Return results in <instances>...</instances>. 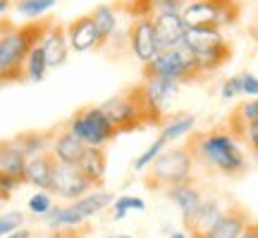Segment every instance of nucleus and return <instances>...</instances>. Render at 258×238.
Returning <instances> with one entry per match:
<instances>
[{"label":"nucleus","mask_w":258,"mask_h":238,"mask_svg":"<svg viewBox=\"0 0 258 238\" xmlns=\"http://www.w3.org/2000/svg\"><path fill=\"white\" fill-rule=\"evenodd\" d=\"M194 157V165L206 172H218L225 176H237L246 169V155L239 141L225 129V124L208 131H194L184 141Z\"/></svg>","instance_id":"f257e3e1"},{"label":"nucleus","mask_w":258,"mask_h":238,"mask_svg":"<svg viewBox=\"0 0 258 238\" xmlns=\"http://www.w3.org/2000/svg\"><path fill=\"white\" fill-rule=\"evenodd\" d=\"M50 24L53 19H31L22 27H15L12 22H0V86L27 81V57L43 41Z\"/></svg>","instance_id":"f03ea898"},{"label":"nucleus","mask_w":258,"mask_h":238,"mask_svg":"<svg viewBox=\"0 0 258 238\" xmlns=\"http://www.w3.org/2000/svg\"><path fill=\"white\" fill-rule=\"evenodd\" d=\"M101 110L108 114V119L115 124L120 134L139 131L146 127H163V119H165L148 102L144 83L129 86L124 93L108 98L105 102H101Z\"/></svg>","instance_id":"7ed1b4c3"},{"label":"nucleus","mask_w":258,"mask_h":238,"mask_svg":"<svg viewBox=\"0 0 258 238\" xmlns=\"http://www.w3.org/2000/svg\"><path fill=\"white\" fill-rule=\"evenodd\" d=\"M196 165L186 146H177L170 150H163L160 155L148 165V172L144 176V186L151 193H165L177 183H184L194 179Z\"/></svg>","instance_id":"20e7f679"},{"label":"nucleus","mask_w":258,"mask_h":238,"mask_svg":"<svg viewBox=\"0 0 258 238\" xmlns=\"http://www.w3.org/2000/svg\"><path fill=\"white\" fill-rule=\"evenodd\" d=\"M179 46L191 53L194 60L203 69V74L218 72L220 67H225L232 60V46L220 34V29L186 27L184 38H182Z\"/></svg>","instance_id":"39448f33"},{"label":"nucleus","mask_w":258,"mask_h":238,"mask_svg":"<svg viewBox=\"0 0 258 238\" xmlns=\"http://www.w3.org/2000/svg\"><path fill=\"white\" fill-rule=\"evenodd\" d=\"M141 74H144V79L160 76V79H172L177 83H194L206 76L199 62L194 60V55L182 46L160 50L151 62H144Z\"/></svg>","instance_id":"423d86ee"},{"label":"nucleus","mask_w":258,"mask_h":238,"mask_svg":"<svg viewBox=\"0 0 258 238\" xmlns=\"http://www.w3.org/2000/svg\"><path fill=\"white\" fill-rule=\"evenodd\" d=\"M67 129L89 148H105L120 136L108 114L101 110V105H84L67 119Z\"/></svg>","instance_id":"0eeeda50"},{"label":"nucleus","mask_w":258,"mask_h":238,"mask_svg":"<svg viewBox=\"0 0 258 238\" xmlns=\"http://www.w3.org/2000/svg\"><path fill=\"white\" fill-rule=\"evenodd\" d=\"M179 15L186 27L220 29L237 22L239 8L237 0H189Z\"/></svg>","instance_id":"6e6552de"},{"label":"nucleus","mask_w":258,"mask_h":238,"mask_svg":"<svg viewBox=\"0 0 258 238\" xmlns=\"http://www.w3.org/2000/svg\"><path fill=\"white\" fill-rule=\"evenodd\" d=\"M89 191H93L91 181L82 174V169L74 165H60L57 162L55 176H53V186H50V195H57L62 200H77L86 195Z\"/></svg>","instance_id":"1a4fd4ad"},{"label":"nucleus","mask_w":258,"mask_h":238,"mask_svg":"<svg viewBox=\"0 0 258 238\" xmlns=\"http://www.w3.org/2000/svg\"><path fill=\"white\" fill-rule=\"evenodd\" d=\"M129 48L139 62H151L153 57L160 53L156 41V31H153V17H139L132 19V24L127 29Z\"/></svg>","instance_id":"9d476101"},{"label":"nucleus","mask_w":258,"mask_h":238,"mask_svg":"<svg viewBox=\"0 0 258 238\" xmlns=\"http://www.w3.org/2000/svg\"><path fill=\"white\" fill-rule=\"evenodd\" d=\"M249 221H251L249 210L241 207L239 202H232V205H227L222 210V214L215 219V224L201 238H239Z\"/></svg>","instance_id":"9b49d317"},{"label":"nucleus","mask_w":258,"mask_h":238,"mask_svg":"<svg viewBox=\"0 0 258 238\" xmlns=\"http://www.w3.org/2000/svg\"><path fill=\"white\" fill-rule=\"evenodd\" d=\"M165 195H167V200L179 210L182 224H186V221L191 219L194 214H196V210L201 207L203 198H206L201 191V186H199V181H196V176L189 179V181H184V183H177L172 188H167Z\"/></svg>","instance_id":"f8f14e48"},{"label":"nucleus","mask_w":258,"mask_h":238,"mask_svg":"<svg viewBox=\"0 0 258 238\" xmlns=\"http://www.w3.org/2000/svg\"><path fill=\"white\" fill-rule=\"evenodd\" d=\"M67 41H70V50L74 53H89V50L103 48V41L98 36V29L93 24L91 15H82L67 24Z\"/></svg>","instance_id":"ddd939ff"},{"label":"nucleus","mask_w":258,"mask_h":238,"mask_svg":"<svg viewBox=\"0 0 258 238\" xmlns=\"http://www.w3.org/2000/svg\"><path fill=\"white\" fill-rule=\"evenodd\" d=\"M153 31H156V41L160 50H170V48H177L184 38L186 24L182 15H175V12H156L153 15Z\"/></svg>","instance_id":"4468645a"},{"label":"nucleus","mask_w":258,"mask_h":238,"mask_svg":"<svg viewBox=\"0 0 258 238\" xmlns=\"http://www.w3.org/2000/svg\"><path fill=\"white\" fill-rule=\"evenodd\" d=\"M57 169V160L55 155L48 150L43 155L29 157L27 160V169H24V183L34 186L38 191H48L50 193V186H53V176H55Z\"/></svg>","instance_id":"2eb2a0df"},{"label":"nucleus","mask_w":258,"mask_h":238,"mask_svg":"<svg viewBox=\"0 0 258 238\" xmlns=\"http://www.w3.org/2000/svg\"><path fill=\"white\" fill-rule=\"evenodd\" d=\"M84 150H86V146H84L82 141L67 129V122L57 124L55 138H53V146H50V153L55 155L57 162H60V165H74L77 167L79 165V160H82V155H84Z\"/></svg>","instance_id":"dca6fc26"},{"label":"nucleus","mask_w":258,"mask_h":238,"mask_svg":"<svg viewBox=\"0 0 258 238\" xmlns=\"http://www.w3.org/2000/svg\"><path fill=\"white\" fill-rule=\"evenodd\" d=\"M43 46V53H46V62L48 69H55L60 64L67 62V55H70V41H67V27L53 22L50 29L46 31V36L41 41Z\"/></svg>","instance_id":"f3484780"},{"label":"nucleus","mask_w":258,"mask_h":238,"mask_svg":"<svg viewBox=\"0 0 258 238\" xmlns=\"http://www.w3.org/2000/svg\"><path fill=\"white\" fill-rule=\"evenodd\" d=\"M55 131L57 127H50V129H29V131H22L17 136H12V143L22 150V155L27 157H36V155H43L50 150L53 146V138H55Z\"/></svg>","instance_id":"a211bd4d"},{"label":"nucleus","mask_w":258,"mask_h":238,"mask_svg":"<svg viewBox=\"0 0 258 238\" xmlns=\"http://www.w3.org/2000/svg\"><path fill=\"white\" fill-rule=\"evenodd\" d=\"M144 91H146V98L148 102L153 105V110L158 114H163L165 117L167 107H170V102L175 98L177 93H179V86L182 83L172 81V79H160V76H153V79H144Z\"/></svg>","instance_id":"6ab92c4d"},{"label":"nucleus","mask_w":258,"mask_h":238,"mask_svg":"<svg viewBox=\"0 0 258 238\" xmlns=\"http://www.w3.org/2000/svg\"><path fill=\"white\" fill-rule=\"evenodd\" d=\"M222 202L218 200V198H203L201 202V207L196 210V214H194L191 219L184 224V233L189 238H201L206 231L211 229L213 224H215V219L222 214Z\"/></svg>","instance_id":"aec40b11"},{"label":"nucleus","mask_w":258,"mask_h":238,"mask_svg":"<svg viewBox=\"0 0 258 238\" xmlns=\"http://www.w3.org/2000/svg\"><path fill=\"white\" fill-rule=\"evenodd\" d=\"M79 169H82V174L91 181L93 188H103V183H105V172H108V153H105V148H89L84 150L82 160H79Z\"/></svg>","instance_id":"412c9836"},{"label":"nucleus","mask_w":258,"mask_h":238,"mask_svg":"<svg viewBox=\"0 0 258 238\" xmlns=\"http://www.w3.org/2000/svg\"><path fill=\"white\" fill-rule=\"evenodd\" d=\"M112 200H115V193L105 191V188H93V191H89L86 195L72 200L70 205H72L74 212H77L84 221H89L91 217L101 214L103 210H108V207L112 205Z\"/></svg>","instance_id":"4be33fe9"},{"label":"nucleus","mask_w":258,"mask_h":238,"mask_svg":"<svg viewBox=\"0 0 258 238\" xmlns=\"http://www.w3.org/2000/svg\"><path fill=\"white\" fill-rule=\"evenodd\" d=\"M256 119H258V98H253V100H244L230 112V117H227V122H225V129H227L237 141H241L244 131H246Z\"/></svg>","instance_id":"5701e85b"},{"label":"nucleus","mask_w":258,"mask_h":238,"mask_svg":"<svg viewBox=\"0 0 258 238\" xmlns=\"http://www.w3.org/2000/svg\"><path fill=\"white\" fill-rule=\"evenodd\" d=\"M24 169H27V157L12 143V138H3L0 141V174L24 179Z\"/></svg>","instance_id":"b1692460"},{"label":"nucleus","mask_w":258,"mask_h":238,"mask_svg":"<svg viewBox=\"0 0 258 238\" xmlns=\"http://www.w3.org/2000/svg\"><path fill=\"white\" fill-rule=\"evenodd\" d=\"M196 129V114L184 112V114H177V117L167 119L165 124L160 127V138H165L167 143H175L182 138H189Z\"/></svg>","instance_id":"393cba45"},{"label":"nucleus","mask_w":258,"mask_h":238,"mask_svg":"<svg viewBox=\"0 0 258 238\" xmlns=\"http://www.w3.org/2000/svg\"><path fill=\"white\" fill-rule=\"evenodd\" d=\"M91 19L96 29H98V36H101L103 46L112 38V34L117 31V15H115V8L112 5H98V8L91 12Z\"/></svg>","instance_id":"a878e982"},{"label":"nucleus","mask_w":258,"mask_h":238,"mask_svg":"<svg viewBox=\"0 0 258 238\" xmlns=\"http://www.w3.org/2000/svg\"><path fill=\"white\" fill-rule=\"evenodd\" d=\"M48 74V62H46V53H43V46L38 43L27 57V67H24V79L29 83H41Z\"/></svg>","instance_id":"bb28decb"},{"label":"nucleus","mask_w":258,"mask_h":238,"mask_svg":"<svg viewBox=\"0 0 258 238\" xmlns=\"http://www.w3.org/2000/svg\"><path fill=\"white\" fill-rule=\"evenodd\" d=\"M55 3L57 0H17L15 8H17V12L22 15V17L38 19V17H43L46 12H50Z\"/></svg>","instance_id":"cd10ccee"},{"label":"nucleus","mask_w":258,"mask_h":238,"mask_svg":"<svg viewBox=\"0 0 258 238\" xmlns=\"http://www.w3.org/2000/svg\"><path fill=\"white\" fill-rule=\"evenodd\" d=\"M165 148H167V141H165V138L158 136L156 141H153V143H151V146H148L146 150H144V153H141V155L134 160V162H132L134 172H144V169H146V167L151 165V162H153V160H156V157L160 155L163 150H165Z\"/></svg>","instance_id":"c85d7f7f"},{"label":"nucleus","mask_w":258,"mask_h":238,"mask_svg":"<svg viewBox=\"0 0 258 238\" xmlns=\"http://www.w3.org/2000/svg\"><path fill=\"white\" fill-rule=\"evenodd\" d=\"M129 210H137V212H144L146 210V202L141 198H134V195H122V198H115L112 200V217L115 219H124Z\"/></svg>","instance_id":"c756f323"},{"label":"nucleus","mask_w":258,"mask_h":238,"mask_svg":"<svg viewBox=\"0 0 258 238\" xmlns=\"http://www.w3.org/2000/svg\"><path fill=\"white\" fill-rule=\"evenodd\" d=\"M22 226H24V212L12 210V212L0 214V238H5L8 233L22 229Z\"/></svg>","instance_id":"7c9ffc66"},{"label":"nucleus","mask_w":258,"mask_h":238,"mask_svg":"<svg viewBox=\"0 0 258 238\" xmlns=\"http://www.w3.org/2000/svg\"><path fill=\"white\" fill-rule=\"evenodd\" d=\"M50 207H53V198H50V193L48 191H38L36 195H31V198H29V212H31V214H36L38 219H41L43 214H48Z\"/></svg>","instance_id":"2f4dec72"},{"label":"nucleus","mask_w":258,"mask_h":238,"mask_svg":"<svg viewBox=\"0 0 258 238\" xmlns=\"http://www.w3.org/2000/svg\"><path fill=\"white\" fill-rule=\"evenodd\" d=\"M241 81V95H249V98H258V76L251 72H241L239 74Z\"/></svg>","instance_id":"473e14b6"},{"label":"nucleus","mask_w":258,"mask_h":238,"mask_svg":"<svg viewBox=\"0 0 258 238\" xmlns=\"http://www.w3.org/2000/svg\"><path fill=\"white\" fill-rule=\"evenodd\" d=\"M220 95H222V100H234V98H239V95H241L239 74H237V76H232V79H227V81L222 83Z\"/></svg>","instance_id":"72a5a7b5"},{"label":"nucleus","mask_w":258,"mask_h":238,"mask_svg":"<svg viewBox=\"0 0 258 238\" xmlns=\"http://www.w3.org/2000/svg\"><path fill=\"white\" fill-rule=\"evenodd\" d=\"M186 3L189 0H153V8H156V12H175V15H179Z\"/></svg>","instance_id":"f704fd0d"},{"label":"nucleus","mask_w":258,"mask_h":238,"mask_svg":"<svg viewBox=\"0 0 258 238\" xmlns=\"http://www.w3.org/2000/svg\"><path fill=\"white\" fill-rule=\"evenodd\" d=\"M46 238H86L84 226H74V229H50Z\"/></svg>","instance_id":"c9c22d12"},{"label":"nucleus","mask_w":258,"mask_h":238,"mask_svg":"<svg viewBox=\"0 0 258 238\" xmlns=\"http://www.w3.org/2000/svg\"><path fill=\"white\" fill-rule=\"evenodd\" d=\"M241 141H244V143H246V146L251 148V153H253V155L258 157V119L253 122V124H251L249 129H246V131H244Z\"/></svg>","instance_id":"e433bc0d"},{"label":"nucleus","mask_w":258,"mask_h":238,"mask_svg":"<svg viewBox=\"0 0 258 238\" xmlns=\"http://www.w3.org/2000/svg\"><path fill=\"white\" fill-rule=\"evenodd\" d=\"M239 238H258V221L256 219H251L249 224H246V229L241 231V236Z\"/></svg>","instance_id":"4c0bfd02"},{"label":"nucleus","mask_w":258,"mask_h":238,"mask_svg":"<svg viewBox=\"0 0 258 238\" xmlns=\"http://www.w3.org/2000/svg\"><path fill=\"white\" fill-rule=\"evenodd\" d=\"M5 238H34V231H29V229H17V231H12V233H8Z\"/></svg>","instance_id":"58836bf2"},{"label":"nucleus","mask_w":258,"mask_h":238,"mask_svg":"<svg viewBox=\"0 0 258 238\" xmlns=\"http://www.w3.org/2000/svg\"><path fill=\"white\" fill-rule=\"evenodd\" d=\"M10 3H12V0H0V15H5L10 10Z\"/></svg>","instance_id":"ea45409f"},{"label":"nucleus","mask_w":258,"mask_h":238,"mask_svg":"<svg viewBox=\"0 0 258 238\" xmlns=\"http://www.w3.org/2000/svg\"><path fill=\"white\" fill-rule=\"evenodd\" d=\"M170 238H189V236H186V233H172Z\"/></svg>","instance_id":"a19ab883"},{"label":"nucleus","mask_w":258,"mask_h":238,"mask_svg":"<svg viewBox=\"0 0 258 238\" xmlns=\"http://www.w3.org/2000/svg\"><path fill=\"white\" fill-rule=\"evenodd\" d=\"M108 238H132V236H127V233H120V236H108Z\"/></svg>","instance_id":"79ce46f5"},{"label":"nucleus","mask_w":258,"mask_h":238,"mask_svg":"<svg viewBox=\"0 0 258 238\" xmlns=\"http://www.w3.org/2000/svg\"><path fill=\"white\" fill-rule=\"evenodd\" d=\"M0 202H5V200H3V195H0Z\"/></svg>","instance_id":"37998d69"},{"label":"nucleus","mask_w":258,"mask_h":238,"mask_svg":"<svg viewBox=\"0 0 258 238\" xmlns=\"http://www.w3.org/2000/svg\"><path fill=\"white\" fill-rule=\"evenodd\" d=\"M256 3H258V0H256Z\"/></svg>","instance_id":"c03bdc74"}]
</instances>
